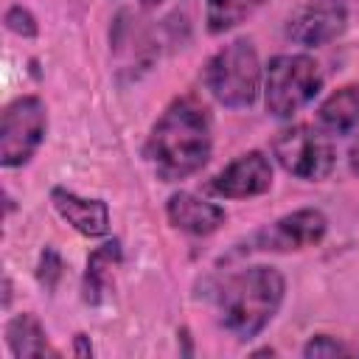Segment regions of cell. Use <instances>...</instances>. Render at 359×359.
Wrapping results in <instances>:
<instances>
[{
	"label": "cell",
	"mask_w": 359,
	"mask_h": 359,
	"mask_svg": "<svg viewBox=\"0 0 359 359\" xmlns=\"http://www.w3.org/2000/svg\"><path fill=\"white\" fill-rule=\"evenodd\" d=\"M210 112L191 93L177 95L146 137V160L163 182H180L196 174L210 160Z\"/></svg>",
	"instance_id": "cell-1"
},
{
	"label": "cell",
	"mask_w": 359,
	"mask_h": 359,
	"mask_svg": "<svg viewBox=\"0 0 359 359\" xmlns=\"http://www.w3.org/2000/svg\"><path fill=\"white\" fill-rule=\"evenodd\" d=\"M283 294H286V280L275 266L269 264L244 266L233 272L216 294L219 323L233 337L252 339L272 323V317L283 303Z\"/></svg>",
	"instance_id": "cell-2"
},
{
	"label": "cell",
	"mask_w": 359,
	"mask_h": 359,
	"mask_svg": "<svg viewBox=\"0 0 359 359\" xmlns=\"http://www.w3.org/2000/svg\"><path fill=\"white\" fill-rule=\"evenodd\" d=\"M205 87L222 107H252L261 93V62L255 45L247 36H238L219 48L205 65Z\"/></svg>",
	"instance_id": "cell-3"
},
{
	"label": "cell",
	"mask_w": 359,
	"mask_h": 359,
	"mask_svg": "<svg viewBox=\"0 0 359 359\" xmlns=\"http://www.w3.org/2000/svg\"><path fill=\"white\" fill-rule=\"evenodd\" d=\"M323 90L320 65L306 53H278L264 73V107L272 118H292Z\"/></svg>",
	"instance_id": "cell-4"
},
{
	"label": "cell",
	"mask_w": 359,
	"mask_h": 359,
	"mask_svg": "<svg viewBox=\"0 0 359 359\" xmlns=\"http://www.w3.org/2000/svg\"><path fill=\"white\" fill-rule=\"evenodd\" d=\"M272 154L289 171L292 177L317 182L325 180L337 165V151L328 135L309 123H292L275 132L272 137Z\"/></svg>",
	"instance_id": "cell-5"
},
{
	"label": "cell",
	"mask_w": 359,
	"mask_h": 359,
	"mask_svg": "<svg viewBox=\"0 0 359 359\" xmlns=\"http://www.w3.org/2000/svg\"><path fill=\"white\" fill-rule=\"evenodd\" d=\"M48 132V109L36 95H17L0 115V163L6 168L25 165L42 146Z\"/></svg>",
	"instance_id": "cell-6"
},
{
	"label": "cell",
	"mask_w": 359,
	"mask_h": 359,
	"mask_svg": "<svg viewBox=\"0 0 359 359\" xmlns=\"http://www.w3.org/2000/svg\"><path fill=\"white\" fill-rule=\"evenodd\" d=\"M328 230V219L323 210L317 208H300L292 210L280 219H275L272 224L255 230L247 238V252L258 250V252H297L306 247H314L325 238Z\"/></svg>",
	"instance_id": "cell-7"
},
{
	"label": "cell",
	"mask_w": 359,
	"mask_h": 359,
	"mask_svg": "<svg viewBox=\"0 0 359 359\" xmlns=\"http://www.w3.org/2000/svg\"><path fill=\"white\" fill-rule=\"evenodd\" d=\"M348 25L345 0H306L286 22V36L303 48H320L334 42Z\"/></svg>",
	"instance_id": "cell-8"
},
{
	"label": "cell",
	"mask_w": 359,
	"mask_h": 359,
	"mask_svg": "<svg viewBox=\"0 0 359 359\" xmlns=\"http://www.w3.org/2000/svg\"><path fill=\"white\" fill-rule=\"evenodd\" d=\"M269 188H272V163L258 149L238 154L210 180V191L224 199H250L266 194Z\"/></svg>",
	"instance_id": "cell-9"
},
{
	"label": "cell",
	"mask_w": 359,
	"mask_h": 359,
	"mask_svg": "<svg viewBox=\"0 0 359 359\" xmlns=\"http://www.w3.org/2000/svg\"><path fill=\"white\" fill-rule=\"evenodd\" d=\"M165 216H168L174 230H182L188 236H210L227 219L222 205L208 202V199H202L196 194H188V191H180V194L168 196Z\"/></svg>",
	"instance_id": "cell-10"
},
{
	"label": "cell",
	"mask_w": 359,
	"mask_h": 359,
	"mask_svg": "<svg viewBox=\"0 0 359 359\" xmlns=\"http://www.w3.org/2000/svg\"><path fill=\"white\" fill-rule=\"evenodd\" d=\"M50 202H53L56 213L76 233H81L87 238H101L109 233V208L104 199H87V196H79L76 191L56 185L50 191Z\"/></svg>",
	"instance_id": "cell-11"
},
{
	"label": "cell",
	"mask_w": 359,
	"mask_h": 359,
	"mask_svg": "<svg viewBox=\"0 0 359 359\" xmlns=\"http://www.w3.org/2000/svg\"><path fill=\"white\" fill-rule=\"evenodd\" d=\"M6 342H8V351L17 356V359H39V356H59V348L50 345L42 323L22 311L17 317H11L6 323Z\"/></svg>",
	"instance_id": "cell-12"
},
{
	"label": "cell",
	"mask_w": 359,
	"mask_h": 359,
	"mask_svg": "<svg viewBox=\"0 0 359 359\" xmlns=\"http://www.w3.org/2000/svg\"><path fill=\"white\" fill-rule=\"evenodd\" d=\"M317 121L328 135H348L359 129V81L334 90L317 107Z\"/></svg>",
	"instance_id": "cell-13"
},
{
	"label": "cell",
	"mask_w": 359,
	"mask_h": 359,
	"mask_svg": "<svg viewBox=\"0 0 359 359\" xmlns=\"http://www.w3.org/2000/svg\"><path fill=\"white\" fill-rule=\"evenodd\" d=\"M121 261V241H107L101 247H95L87 258V269H84V280H81V297L84 303H101L109 286V275L112 266Z\"/></svg>",
	"instance_id": "cell-14"
},
{
	"label": "cell",
	"mask_w": 359,
	"mask_h": 359,
	"mask_svg": "<svg viewBox=\"0 0 359 359\" xmlns=\"http://www.w3.org/2000/svg\"><path fill=\"white\" fill-rule=\"evenodd\" d=\"M264 0H205V22L208 34L219 36L241 25L247 17H252Z\"/></svg>",
	"instance_id": "cell-15"
},
{
	"label": "cell",
	"mask_w": 359,
	"mask_h": 359,
	"mask_svg": "<svg viewBox=\"0 0 359 359\" xmlns=\"http://www.w3.org/2000/svg\"><path fill=\"white\" fill-rule=\"evenodd\" d=\"M353 353H359L356 345H348L331 334H314L303 345V356H353Z\"/></svg>",
	"instance_id": "cell-16"
},
{
	"label": "cell",
	"mask_w": 359,
	"mask_h": 359,
	"mask_svg": "<svg viewBox=\"0 0 359 359\" xmlns=\"http://www.w3.org/2000/svg\"><path fill=\"white\" fill-rule=\"evenodd\" d=\"M6 25H8V31H14V34H20V36H34V34H36V20H34L31 11L22 8V6H11V8L6 11Z\"/></svg>",
	"instance_id": "cell-17"
},
{
	"label": "cell",
	"mask_w": 359,
	"mask_h": 359,
	"mask_svg": "<svg viewBox=\"0 0 359 359\" xmlns=\"http://www.w3.org/2000/svg\"><path fill=\"white\" fill-rule=\"evenodd\" d=\"M348 165H351V171L359 177V137L351 143V149H348Z\"/></svg>",
	"instance_id": "cell-18"
},
{
	"label": "cell",
	"mask_w": 359,
	"mask_h": 359,
	"mask_svg": "<svg viewBox=\"0 0 359 359\" xmlns=\"http://www.w3.org/2000/svg\"><path fill=\"white\" fill-rule=\"evenodd\" d=\"M81 337H84V334H79V337H76V353H79V356H90V353H93V348H90Z\"/></svg>",
	"instance_id": "cell-19"
},
{
	"label": "cell",
	"mask_w": 359,
	"mask_h": 359,
	"mask_svg": "<svg viewBox=\"0 0 359 359\" xmlns=\"http://www.w3.org/2000/svg\"><path fill=\"white\" fill-rule=\"evenodd\" d=\"M143 3H146V6H154V3H160V0H143Z\"/></svg>",
	"instance_id": "cell-20"
}]
</instances>
